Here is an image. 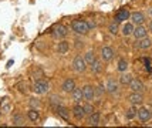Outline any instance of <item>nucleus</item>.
<instances>
[{
    "label": "nucleus",
    "mask_w": 152,
    "mask_h": 128,
    "mask_svg": "<svg viewBox=\"0 0 152 128\" xmlns=\"http://www.w3.org/2000/svg\"><path fill=\"white\" fill-rule=\"evenodd\" d=\"M83 105H84V111H86L87 115H90L91 113H94V107L90 101H86V104H83Z\"/></svg>",
    "instance_id": "nucleus-30"
},
{
    "label": "nucleus",
    "mask_w": 152,
    "mask_h": 128,
    "mask_svg": "<svg viewBox=\"0 0 152 128\" xmlns=\"http://www.w3.org/2000/svg\"><path fill=\"white\" fill-rule=\"evenodd\" d=\"M99 122H101V114H99L98 111H94V113H91V114L88 115L87 124L90 127H97V125H99Z\"/></svg>",
    "instance_id": "nucleus-17"
},
{
    "label": "nucleus",
    "mask_w": 152,
    "mask_h": 128,
    "mask_svg": "<svg viewBox=\"0 0 152 128\" xmlns=\"http://www.w3.org/2000/svg\"><path fill=\"white\" fill-rule=\"evenodd\" d=\"M71 114L73 117L77 120V121H81V120H84L86 118V111H84V105L83 104H75L71 110Z\"/></svg>",
    "instance_id": "nucleus-6"
},
{
    "label": "nucleus",
    "mask_w": 152,
    "mask_h": 128,
    "mask_svg": "<svg viewBox=\"0 0 152 128\" xmlns=\"http://www.w3.org/2000/svg\"><path fill=\"white\" fill-rule=\"evenodd\" d=\"M108 31L111 34H118V31H119V27H118V23L117 21H113V23H110V26H108Z\"/></svg>",
    "instance_id": "nucleus-29"
},
{
    "label": "nucleus",
    "mask_w": 152,
    "mask_h": 128,
    "mask_svg": "<svg viewBox=\"0 0 152 128\" xmlns=\"http://www.w3.org/2000/svg\"><path fill=\"white\" fill-rule=\"evenodd\" d=\"M101 60L102 61H111L114 59V56H115V51H114L113 47H110V46H104V47L101 48Z\"/></svg>",
    "instance_id": "nucleus-7"
},
{
    "label": "nucleus",
    "mask_w": 152,
    "mask_h": 128,
    "mask_svg": "<svg viewBox=\"0 0 152 128\" xmlns=\"http://www.w3.org/2000/svg\"><path fill=\"white\" fill-rule=\"evenodd\" d=\"M71 30L78 36H86L90 31V26L87 20H74L71 23Z\"/></svg>",
    "instance_id": "nucleus-1"
},
{
    "label": "nucleus",
    "mask_w": 152,
    "mask_h": 128,
    "mask_svg": "<svg viewBox=\"0 0 152 128\" xmlns=\"http://www.w3.org/2000/svg\"><path fill=\"white\" fill-rule=\"evenodd\" d=\"M126 68H128V61L125 59H119L118 64H117V70L119 73H124V71H126Z\"/></svg>",
    "instance_id": "nucleus-27"
},
{
    "label": "nucleus",
    "mask_w": 152,
    "mask_h": 128,
    "mask_svg": "<svg viewBox=\"0 0 152 128\" xmlns=\"http://www.w3.org/2000/svg\"><path fill=\"white\" fill-rule=\"evenodd\" d=\"M148 31H151V33H152V20L149 21V26H148Z\"/></svg>",
    "instance_id": "nucleus-34"
},
{
    "label": "nucleus",
    "mask_w": 152,
    "mask_h": 128,
    "mask_svg": "<svg viewBox=\"0 0 152 128\" xmlns=\"http://www.w3.org/2000/svg\"><path fill=\"white\" fill-rule=\"evenodd\" d=\"M56 111H57V114H58L61 118H64V120H68V118H70V110L67 107H64V105H61V104L56 105Z\"/></svg>",
    "instance_id": "nucleus-21"
},
{
    "label": "nucleus",
    "mask_w": 152,
    "mask_h": 128,
    "mask_svg": "<svg viewBox=\"0 0 152 128\" xmlns=\"http://www.w3.org/2000/svg\"><path fill=\"white\" fill-rule=\"evenodd\" d=\"M132 36L135 37V40H139V39H142V37L148 36V27H146L145 24H139V26H135V27H134Z\"/></svg>",
    "instance_id": "nucleus-12"
},
{
    "label": "nucleus",
    "mask_w": 152,
    "mask_h": 128,
    "mask_svg": "<svg viewBox=\"0 0 152 128\" xmlns=\"http://www.w3.org/2000/svg\"><path fill=\"white\" fill-rule=\"evenodd\" d=\"M87 68H88V64L86 63V60H84V56H75L73 60V70L75 71V73H78V74H81V73H86Z\"/></svg>",
    "instance_id": "nucleus-3"
},
{
    "label": "nucleus",
    "mask_w": 152,
    "mask_h": 128,
    "mask_svg": "<svg viewBox=\"0 0 152 128\" xmlns=\"http://www.w3.org/2000/svg\"><path fill=\"white\" fill-rule=\"evenodd\" d=\"M28 104H30V107H31V108H37V110H39L40 105H41V104H40V101L37 100V98H30Z\"/></svg>",
    "instance_id": "nucleus-32"
},
{
    "label": "nucleus",
    "mask_w": 152,
    "mask_h": 128,
    "mask_svg": "<svg viewBox=\"0 0 152 128\" xmlns=\"http://www.w3.org/2000/svg\"><path fill=\"white\" fill-rule=\"evenodd\" d=\"M71 94V98H73V101L75 102V104H81V101H84V95H83V88H78L75 87L70 93Z\"/></svg>",
    "instance_id": "nucleus-19"
},
{
    "label": "nucleus",
    "mask_w": 152,
    "mask_h": 128,
    "mask_svg": "<svg viewBox=\"0 0 152 128\" xmlns=\"http://www.w3.org/2000/svg\"><path fill=\"white\" fill-rule=\"evenodd\" d=\"M67 34H68V30H67L66 26H63V24L54 26V29H53V37L54 39L63 40V39H66L67 37Z\"/></svg>",
    "instance_id": "nucleus-5"
},
{
    "label": "nucleus",
    "mask_w": 152,
    "mask_h": 128,
    "mask_svg": "<svg viewBox=\"0 0 152 128\" xmlns=\"http://www.w3.org/2000/svg\"><path fill=\"white\" fill-rule=\"evenodd\" d=\"M83 95H84V101L93 102V100L95 98V88L90 84H87L83 87Z\"/></svg>",
    "instance_id": "nucleus-9"
},
{
    "label": "nucleus",
    "mask_w": 152,
    "mask_h": 128,
    "mask_svg": "<svg viewBox=\"0 0 152 128\" xmlns=\"http://www.w3.org/2000/svg\"><path fill=\"white\" fill-rule=\"evenodd\" d=\"M107 93V88L105 86H102V84H99L98 87L95 88V95H98V97H101L102 94H105Z\"/></svg>",
    "instance_id": "nucleus-31"
},
{
    "label": "nucleus",
    "mask_w": 152,
    "mask_h": 128,
    "mask_svg": "<svg viewBox=\"0 0 152 128\" xmlns=\"http://www.w3.org/2000/svg\"><path fill=\"white\" fill-rule=\"evenodd\" d=\"M12 122H13V125H24V118H23V115L14 114L12 118Z\"/></svg>",
    "instance_id": "nucleus-28"
},
{
    "label": "nucleus",
    "mask_w": 152,
    "mask_h": 128,
    "mask_svg": "<svg viewBox=\"0 0 152 128\" xmlns=\"http://www.w3.org/2000/svg\"><path fill=\"white\" fill-rule=\"evenodd\" d=\"M129 20H131V23L134 26H139V24H144L146 19H145V14L142 12H134L129 16Z\"/></svg>",
    "instance_id": "nucleus-11"
},
{
    "label": "nucleus",
    "mask_w": 152,
    "mask_h": 128,
    "mask_svg": "<svg viewBox=\"0 0 152 128\" xmlns=\"http://www.w3.org/2000/svg\"><path fill=\"white\" fill-rule=\"evenodd\" d=\"M68 50H70V43L67 40H60L57 43V46H56V51L61 56H64V54L68 53Z\"/></svg>",
    "instance_id": "nucleus-18"
},
{
    "label": "nucleus",
    "mask_w": 152,
    "mask_h": 128,
    "mask_svg": "<svg viewBox=\"0 0 152 128\" xmlns=\"http://www.w3.org/2000/svg\"><path fill=\"white\" fill-rule=\"evenodd\" d=\"M137 47H138L139 50H144V51L149 50V48L152 47V39L148 37V36H145V37L137 40Z\"/></svg>",
    "instance_id": "nucleus-13"
},
{
    "label": "nucleus",
    "mask_w": 152,
    "mask_h": 128,
    "mask_svg": "<svg viewBox=\"0 0 152 128\" xmlns=\"http://www.w3.org/2000/svg\"><path fill=\"white\" fill-rule=\"evenodd\" d=\"M88 26H90V30H91L93 27H95V23L94 21H88Z\"/></svg>",
    "instance_id": "nucleus-33"
},
{
    "label": "nucleus",
    "mask_w": 152,
    "mask_h": 128,
    "mask_svg": "<svg viewBox=\"0 0 152 128\" xmlns=\"http://www.w3.org/2000/svg\"><path fill=\"white\" fill-rule=\"evenodd\" d=\"M95 59H97V54H95V51H94V50H88V51L84 54V60H86V63L88 64V66H90V64H91Z\"/></svg>",
    "instance_id": "nucleus-25"
},
{
    "label": "nucleus",
    "mask_w": 152,
    "mask_h": 128,
    "mask_svg": "<svg viewBox=\"0 0 152 128\" xmlns=\"http://www.w3.org/2000/svg\"><path fill=\"white\" fill-rule=\"evenodd\" d=\"M128 101L131 102L132 105H141V104L144 102V95H142V93H135V91H132L131 94L128 95Z\"/></svg>",
    "instance_id": "nucleus-15"
},
{
    "label": "nucleus",
    "mask_w": 152,
    "mask_h": 128,
    "mask_svg": "<svg viewBox=\"0 0 152 128\" xmlns=\"http://www.w3.org/2000/svg\"><path fill=\"white\" fill-rule=\"evenodd\" d=\"M132 80V75L129 74V73H126V71H124V73H121V75H119V78H118V83H119V86H128L129 84V81Z\"/></svg>",
    "instance_id": "nucleus-24"
},
{
    "label": "nucleus",
    "mask_w": 152,
    "mask_h": 128,
    "mask_svg": "<svg viewBox=\"0 0 152 128\" xmlns=\"http://www.w3.org/2000/svg\"><path fill=\"white\" fill-rule=\"evenodd\" d=\"M129 16H131V13H129V10L128 9H119L118 12H117V14H115V21L117 23H124V21L129 20Z\"/></svg>",
    "instance_id": "nucleus-14"
},
{
    "label": "nucleus",
    "mask_w": 152,
    "mask_h": 128,
    "mask_svg": "<svg viewBox=\"0 0 152 128\" xmlns=\"http://www.w3.org/2000/svg\"><path fill=\"white\" fill-rule=\"evenodd\" d=\"M27 118L30 120L31 122H37L40 120V113L37 108H30L27 111Z\"/></svg>",
    "instance_id": "nucleus-23"
},
{
    "label": "nucleus",
    "mask_w": 152,
    "mask_h": 128,
    "mask_svg": "<svg viewBox=\"0 0 152 128\" xmlns=\"http://www.w3.org/2000/svg\"><path fill=\"white\" fill-rule=\"evenodd\" d=\"M34 94H39V95H43V94H47L48 90H50V84L48 81L43 80V78H39L33 83V87H31Z\"/></svg>",
    "instance_id": "nucleus-2"
},
{
    "label": "nucleus",
    "mask_w": 152,
    "mask_h": 128,
    "mask_svg": "<svg viewBox=\"0 0 152 128\" xmlns=\"http://www.w3.org/2000/svg\"><path fill=\"white\" fill-rule=\"evenodd\" d=\"M75 87H77V86H75V80H74V78H70V77L66 78V80L63 81V84H61V90H63L64 93H68V94H70Z\"/></svg>",
    "instance_id": "nucleus-16"
},
{
    "label": "nucleus",
    "mask_w": 152,
    "mask_h": 128,
    "mask_svg": "<svg viewBox=\"0 0 152 128\" xmlns=\"http://www.w3.org/2000/svg\"><path fill=\"white\" fill-rule=\"evenodd\" d=\"M105 88H107V93H108V94H111V95L118 94L119 93V83L115 81L114 78H110V80L107 81Z\"/></svg>",
    "instance_id": "nucleus-10"
},
{
    "label": "nucleus",
    "mask_w": 152,
    "mask_h": 128,
    "mask_svg": "<svg viewBox=\"0 0 152 128\" xmlns=\"http://www.w3.org/2000/svg\"><path fill=\"white\" fill-rule=\"evenodd\" d=\"M128 87L131 88V91H135V93H144V91H145L144 83L139 80V78H134V77H132V80L129 81Z\"/></svg>",
    "instance_id": "nucleus-8"
},
{
    "label": "nucleus",
    "mask_w": 152,
    "mask_h": 128,
    "mask_svg": "<svg viewBox=\"0 0 152 128\" xmlns=\"http://www.w3.org/2000/svg\"><path fill=\"white\" fill-rule=\"evenodd\" d=\"M134 24L129 21V23H124V26H122V29H121V33H122V36L124 37H129V36H132V31H134Z\"/></svg>",
    "instance_id": "nucleus-22"
},
{
    "label": "nucleus",
    "mask_w": 152,
    "mask_h": 128,
    "mask_svg": "<svg viewBox=\"0 0 152 128\" xmlns=\"http://www.w3.org/2000/svg\"><path fill=\"white\" fill-rule=\"evenodd\" d=\"M102 68H104V66H102V60H101V59H95V60L90 64V70H91L93 74H99V73L102 71Z\"/></svg>",
    "instance_id": "nucleus-20"
},
{
    "label": "nucleus",
    "mask_w": 152,
    "mask_h": 128,
    "mask_svg": "<svg viewBox=\"0 0 152 128\" xmlns=\"http://www.w3.org/2000/svg\"><path fill=\"white\" fill-rule=\"evenodd\" d=\"M137 105H132L131 108H128L126 110V113H125V118L126 120H134L135 117H137Z\"/></svg>",
    "instance_id": "nucleus-26"
},
{
    "label": "nucleus",
    "mask_w": 152,
    "mask_h": 128,
    "mask_svg": "<svg viewBox=\"0 0 152 128\" xmlns=\"http://www.w3.org/2000/svg\"><path fill=\"white\" fill-rule=\"evenodd\" d=\"M137 117L141 122H146L152 118V110L148 107H139L137 110Z\"/></svg>",
    "instance_id": "nucleus-4"
}]
</instances>
